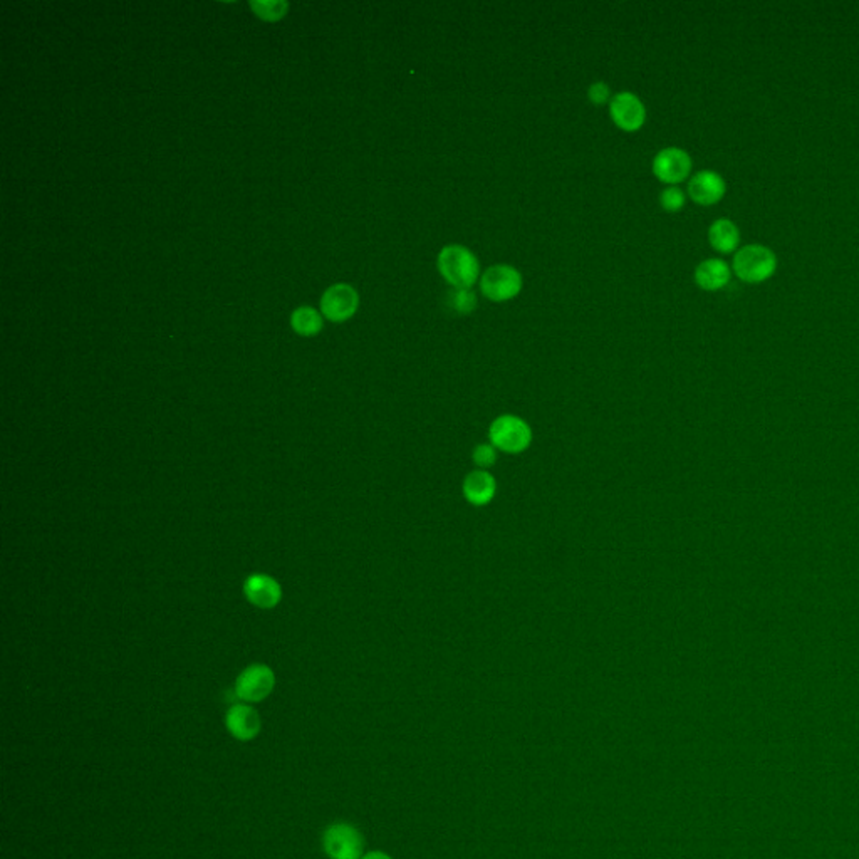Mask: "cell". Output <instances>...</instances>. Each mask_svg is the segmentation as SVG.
Returning a JSON list of instances; mask_svg holds the SVG:
<instances>
[{
  "instance_id": "6da1fadb",
  "label": "cell",
  "mask_w": 859,
  "mask_h": 859,
  "mask_svg": "<svg viewBox=\"0 0 859 859\" xmlns=\"http://www.w3.org/2000/svg\"><path fill=\"white\" fill-rule=\"evenodd\" d=\"M436 271L448 286L472 289L481 281V262L473 251L460 243L445 245L436 255Z\"/></svg>"
},
{
  "instance_id": "7a4b0ae2",
  "label": "cell",
  "mask_w": 859,
  "mask_h": 859,
  "mask_svg": "<svg viewBox=\"0 0 859 859\" xmlns=\"http://www.w3.org/2000/svg\"><path fill=\"white\" fill-rule=\"evenodd\" d=\"M732 269L740 281L759 284L774 275L778 269V257L762 243H749L733 255Z\"/></svg>"
},
{
  "instance_id": "3957f363",
  "label": "cell",
  "mask_w": 859,
  "mask_h": 859,
  "mask_svg": "<svg viewBox=\"0 0 859 859\" xmlns=\"http://www.w3.org/2000/svg\"><path fill=\"white\" fill-rule=\"evenodd\" d=\"M524 287V277L520 271L511 264H495L487 267L481 275L479 289L485 299L492 302H509L516 299Z\"/></svg>"
},
{
  "instance_id": "277c9868",
  "label": "cell",
  "mask_w": 859,
  "mask_h": 859,
  "mask_svg": "<svg viewBox=\"0 0 859 859\" xmlns=\"http://www.w3.org/2000/svg\"><path fill=\"white\" fill-rule=\"evenodd\" d=\"M530 428L529 425L514 415L499 416L491 426V442L495 448L504 450L507 453L524 452L530 444Z\"/></svg>"
},
{
  "instance_id": "5b68a950",
  "label": "cell",
  "mask_w": 859,
  "mask_h": 859,
  "mask_svg": "<svg viewBox=\"0 0 859 859\" xmlns=\"http://www.w3.org/2000/svg\"><path fill=\"white\" fill-rule=\"evenodd\" d=\"M693 168V161L687 149L668 147L660 149L652 161V172L662 184L672 185L685 182Z\"/></svg>"
},
{
  "instance_id": "8992f818",
  "label": "cell",
  "mask_w": 859,
  "mask_h": 859,
  "mask_svg": "<svg viewBox=\"0 0 859 859\" xmlns=\"http://www.w3.org/2000/svg\"><path fill=\"white\" fill-rule=\"evenodd\" d=\"M322 848L331 859H361L363 837L355 826L336 823L324 831Z\"/></svg>"
},
{
  "instance_id": "52a82bcc",
  "label": "cell",
  "mask_w": 859,
  "mask_h": 859,
  "mask_svg": "<svg viewBox=\"0 0 859 859\" xmlns=\"http://www.w3.org/2000/svg\"><path fill=\"white\" fill-rule=\"evenodd\" d=\"M609 116L621 131L636 133L646 123V106L635 92H616L609 101Z\"/></svg>"
},
{
  "instance_id": "ba28073f",
  "label": "cell",
  "mask_w": 859,
  "mask_h": 859,
  "mask_svg": "<svg viewBox=\"0 0 859 859\" xmlns=\"http://www.w3.org/2000/svg\"><path fill=\"white\" fill-rule=\"evenodd\" d=\"M274 685V672L267 664H251L237 678L235 693L243 702L257 703V702L267 699L272 693Z\"/></svg>"
},
{
  "instance_id": "9c48e42d",
  "label": "cell",
  "mask_w": 859,
  "mask_h": 859,
  "mask_svg": "<svg viewBox=\"0 0 859 859\" xmlns=\"http://www.w3.org/2000/svg\"><path fill=\"white\" fill-rule=\"evenodd\" d=\"M359 306V296L349 284H334L326 289L321 298L322 314L332 322L351 320Z\"/></svg>"
},
{
  "instance_id": "30bf717a",
  "label": "cell",
  "mask_w": 859,
  "mask_h": 859,
  "mask_svg": "<svg viewBox=\"0 0 859 859\" xmlns=\"http://www.w3.org/2000/svg\"><path fill=\"white\" fill-rule=\"evenodd\" d=\"M688 196L697 205H715L727 192L722 175L715 170H700L688 182Z\"/></svg>"
},
{
  "instance_id": "8fae6325",
  "label": "cell",
  "mask_w": 859,
  "mask_h": 859,
  "mask_svg": "<svg viewBox=\"0 0 859 859\" xmlns=\"http://www.w3.org/2000/svg\"><path fill=\"white\" fill-rule=\"evenodd\" d=\"M243 593L253 606L272 609L281 603L282 589L274 577L267 574H253L243 585Z\"/></svg>"
},
{
  "instance_id": "7c38bea8",
  "label": "cell",
  "mask_w": 859,
  "mask_h": 859,
  "mask_svg": "<svg viewBox=\"0 0 859 859\" xmlns=\"http://www.w3.org/2000/svg\"><path fill=\"white\" fill-rule=\"evenodd\" d=\"M225 725L237 740L247 742L261 732V717L249 705H234L225 715Z\"/></svg>"
},
{
  "instance_id": "4fadbf2b",
  "label": "cell",
  "mask_w": 859,
  "mask_h": 859,
  "mask_svg": "<svg viewBox=\"0 0 859 859\" xmlns=\"http://www.w3.org/2000/svg\"><path fill=\"white\" fill-rule=\"evenodd\" d=\"M730 265L727 264L723 259H705L695 267V282L697 286L702 287L703 291H719L729 284L730 281Z\"/></svg>"
},
{
  "instance_id": "5bb4252c",
  "label": "cell",
  "mask_w": 859,
  "mask_h": 859,
  "mask_svg": "<svg viewBox=\"0 0 859 859\" xmlns=\"http://www.w3.org/2000/svg\"><path fill=\"white\" fill-rule=\"evenodd\" d=\"M495 491H497V483L493 481L492 475L487 473L485 470L472 472L463 482V493L470 504H489L495 495Z\"/></svg>"
},
{
  "instance_id": "9a60e30c",
  "label": "cell",
  "mask_w": 859,
  "mask_h": 859,
  "mask_svg": "<svg viewBox=\"0 0 859 859\" xmlns=\"http://www.w3.org/2000/svg\"><path fill=\"white\" fill-rule=\"evenodd\" d=\"M709 242L717 253H733L740 242V230L730 218H719L709 227Z\"/></svg>"
},
{
  "instance_id": "2e32d148",
  "label": "cell",
  "mask_w": 859,
  "mask_h": 859,
  "mask_svg": "<svg viewBox=\"0 0 859 859\" xmlns=\"http://www.w3.org/2000/svg\"><path fill=\"white\" fill-rule=\"evenodd\" d=\"M291 326L301 336H316L322 329L321 314L312 308H299L291 316Z\"/></svg>"
},
{
  "instance_id": "e0dca14e",
  "label": "cell",
  "mask_w": 859,
  "mask_h": 859,
  "mask_svg": "<svg viewBox=\"0 0 859 859\" xmlns=\"http://www.w3.org/2000/svg\"><path fill=\"white\" fill-rule=\"evenodd\" d=\"M448 304L459 314H470L477 308V298L472 289H453L448 294Z\"/></svg>"
},
{
  "instance_id": "ac0fdd59",
  "label": "cell",
  "mask_w": 859,
  "mask_h": 859,
  "mask_svg": "<svg viewBox=\"0 0 859 859\" xmlns=\"http://www.w3.org/2000/svg\"><path fill=\"white\" fill-rule=\"evenodd\" d=\"M685 204H687V196L678 185L666 186L663 192L660 194V205L670 214L680 212L685 206Z\"/></svg>"
},
{
  "instance_id": "d6986e66",
  "label": "cell",
  "mask_w": 859,
  "mask_h": 859,
  "mask_svg": "<svg viewBox=\"0 0 859 859\" xmlns=\"http://www.w3.org/2000/svg\"><path fill=\"white\" fill-rule=\"evenodd\" d=\"M251 7L261 19H265V21H277L284 17L287 11L286 2H253Z\"/></svg>"
},
{
  "instance_id": "ffe728a7",
  "label": "cell",
  "mask_w": 859,
  "mask_h": 859,
  "mask_svg": "<svg viewBox=\"0 0 859 859\" xmlns=\"http://www.w3.org/2000/svg\"><path fill=\"white\" fill-rule=\"evenodd\" d=\"M587 98H589V101L595 104V106L609 104L611 98H613V96H611V88L607 86L606 82H603V81H596V82H593V84L589 86V90H587Z\"/></svg>"
},
{
  "instance_id": "44dd1931",
  "label": "cell",
  "mask_w": 859,
  "mask_h": 859,
  "mask_svg": "<svg viewBox=\"0 0 859 859\" xmlns=\"http://www.w3.org/2000/svg\"><path fill=\"white\" fill-rule=\"evenodd\" d=\"M495 459H497V453H495V447H493V445L483 444V445H479V447L475 448V452H473V460H475V463H477L479 467H482V469L491 467L493 462H495Z\"/></svg>"
},
{
  "instance_id": "7402d4cb",
  "label": "cell",
  "mask_w": 859,
  "mask_h": 859,
  "mask_svg": "<svg viewBox=\"0 0 859 859\" xmlns=\"http://www.w3.org/2000/svg\"><path fill=\"white\" fill-rule=\"evenodd\" d=\"M361 859H391V858L390 856H388V854H385V853H381V851H373V853H367V854H365V856H363V858Z\"/></svg>"
}]
</instances>
